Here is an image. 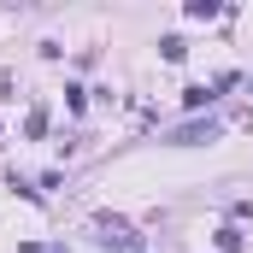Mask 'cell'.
Instances as JSON below:
<instances>
[{
  "mask_svg": "<svg viewBox=\"0 0 253 253\" xmlns=\"http://www.w3.org/2000/svg\"><path fill=\"white\" fill-rule=\"evenodd\" d=\"M200 135H206V141H212V135H218V124H212V118H206V124H189V129H177V141H200Z\"/></svg>",
  "mask_w": 253,
  "mask_h": 253,
  "instance_id": "cell-1",
  "label": "cell"
}]
</instances>
